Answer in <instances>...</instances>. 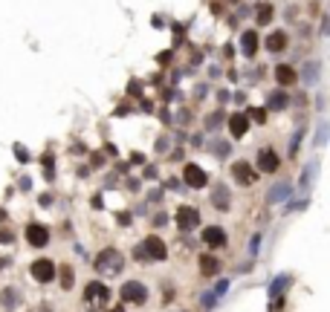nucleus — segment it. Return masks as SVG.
<instances>
[{
	"mask_svg": "<svg viewBox=\"0 0 330 312\" xmlns=\"http://www.w3.org/2000/svg\"><path fill=\"white\" fill-rule=\"evenodd\" d=\"M122 254H119L116 249H105V251H98V258H96V272L98 275H119L122 272Z\"/></svg>",
	"mask_w": 330,
	"mask_h": 312,
	"instance_id": "obj_1",
	"label": "nucleus"
},
{
	"mask_svg": "<svg viewBox=\"0 0 330 312\" xmlns=\"http://www.w3.org/2000/svg\"><path fill=\"white\" fill-rule=\"evenodd\" d=\"M119 295H122V301H128V303H145L148 289H145V283H139V280H128V283H122Z\"/></svg>",
	"mask_w": 330,
	"mask_h": 312,
	"instance_id": "obj_2",
	"label": "nucleus"
},
{
	"mask_svg": "<svg viewBox=\"0 0 330 312\" xmlns=\"http://www.w3.org/2000/svg\"><path fill=\"white\" fill-rule=\"evenodd\" d=\"M32 277H35L38 283H53V277H55V263L49 258H38L35 263H32Z\"/></svg>",
	"mask_w": 330,
	"mask_h": 312,
	"instance_id": "obj_3",
	"label": "nucleus"
},
{
	"mask_svg": "<svg viewBox=\"0 0 330 312\" xmlns=\"http://www.w3.org/2000/svg\"><path fill=\"white\" fill-rule=\"evenodd\" d=\"M183 182H186L188 188H206V185H209V177H206V171L200 168V165L191 162V165L183 168Z\"/></svg>",
	"mask_w": 330,
	"mask_h": 312,
	"instance_id": "obj_4",
	"label": "nucleus"
},
{
	"mask_svg": "<svg viewBox=\"0 0 330 312\" xmlns=\"http://www.w3.org/2000/svg\"><path fill=\"white\" fill-rule=\"evenodd\" d=\"M177 225L183 229V232L200 225V211H197L194 205H180V208H177Z\"/></svg>",
	"mask_w": 330,
	"mask_h": 312,
	"instance_id": "obj_5",
	"label": "nucleus"
},
{
	"mask_svg": "<svg viewBox=\"0 0 330 312\" xmlns=\"http://www.w3.org/2000/svg\"><path fill=\"white\" fill-rule=\"evenodd\" d=\"M142 249H145V254H148V260H151V263H160V260H165V254H168V249H165L162 237H145Z\"/></svg>",
	"mask_w": 330,
	"mask_h": 312,
	"instance_id": "obj_6",
	"label": "nucleus"
},
{
	"mask_svg": "<svg viewBox=\"0 0 330 312\" xmlns=\"http://www.w3.org/2000/svg\"><path fill=\"white\" fill-rule=\"evenodd\" d=\"M27 243L29 246H35V249H44L46 243H49V229L41 225V223L27 225Z\"/></svg>",
	"mask_w": 330,
	"mask_h": 312,
	"instance_id": "obj_7",
	"label": "nucleus"
},
{
	"mask_svg": "<svg viewBox=\"0 0 330 312\" xmlns=\"http://www.w3.org/2000/svg\"><path fill=\"white\" fill-rule=\"evenodd\" d=\"M278 165H281V159H278V153H275V151H269V148L258 151V168L264 171V174H275Z\"/></svg>",
	"mask_w": 330,
	"mask_h": 312,
	"instance_id": "obj_8",
	"label": "nucleus"
},
{
	"mask_svg": "<svg viewBox=\"0 0 330 312\" xmlns=\"http://www.w3.org/2000/svg\"><path fill=\"white\" fill-rule=\"evenodd\" d=\"M203 243L212 249H220V246H226V232L220 225H209V229H203Z\"/></svg>",
	"mask_w": 330,
	"mask_h": 312,
	"instance_id": "obj_9",
	"label": "nucleus"
},
{
	"mask_svg": "<svg viewBox=\"0 0 330 312\" xmlns=\"http://www.w3.org/2000/svg\"><path fill=\"white\" fill-rule=\"evenodd\" d=\"M84 298H87V301L107 303V298H110V289H107L105 283H98V280H93V283H87V289H84Z\"/></svg>",
	"mask_w": 330,
	"mask_h": 312,
	"instance_id": "obj_10",
	"label": "nucleus"
},
{
	"mask_svg": "<svg viewBox=\"0 0 330 312\" xmlns=\"http://www.w3.org/2000/svg\"><path fill=\"white\" fill-rule=\"evenodd\" d=\"M241 49H243L246 58H255V55H258V32H255V29H246L241 35Z\"/></svg>",
	"mask_w": 330,
	"mask_h": 312,
	"instance_id": "obj_11",
	"label": "nucleus"
},
{
	"mask_svg": "<svg viewBox=\"0 0 330 312\" xmlns=\"http://www.w3.org/2000/svg\"><path fill=\"white\" fill-rule=\"evenodd\" d=\"M232 177L238 179L241 185H252V182H255V177H258V174L252 171V165H249V162H238V165H235V168H232Z\"/></svg>",
	"mask_w": 330,
	"mask_h": 312,
	"instance_id": "obj_12",
	"label": "nucleus"
},
{
	"mask_svg": "<svg viewBox=\"0 0 330 312\" xmlns=\"http://www.w3.org/2000/svg\"><path fill=\"white\" fill-rule=\"evenodd\" d=\"M264 44H267V52L278 55V52H284V49H287V44H290V41H287V35L281 32V29H278V32H269Z\"/></svg>",
	"mask_w": 330,
	"mask_h": 312,
	"instance_id": "obj_13",
	"label": "nucleus"
},
{
	"mask_svg": "<svg viewBox=\"0 0 330 312\" xmlns=\"http://www.w3.org/2000/svg\"><path fill=\"white\" fill-rule=\"evenodd\" d=\"M246 130H249V119H246V113H235V116H229V133H232L235 139H241Z\"/></svg>",
	"mask_w": 330,
	"mask_h": 312,
	"instance_id": "obj_14",
	"label": "nucleus"
},
{
	"mask_svg": "<svg viewBox=\"0 0 330 312\" xmlns=\"http://www.w3.org/2000/svg\"><path fill=\"white\" fill-rule=\"evenodd\" d=\"M295 78H298V75H295L293 67H287V64H278V67H275V81L281 84V87H290V84H295Z\"/></svg>",
	"mask_w": 330,
	"mask_h": 312,
	"instance_id": "obj_15",
	"label": "nucleus"
},
{
	"mask_svg": "<svg viewBox=\"0 0 330 312\" xmlns=\"http://www.w3.org/2000/svg\"><path fill=\"white\" fill-rule=\"evenodd\" d=\"M200 272H203L206 277H214L220 272V260L214 258V254H203V258H200Z\"/></svg>",
	"mask_w": 330,
	"mask_h": 312,
	"instance_id": "obj_16",
	"label": "nucleus"
},
{
	"mask_svg": "<svg viewBox=\"0 0 330 312\" xmlns=\"http://www.w3.org/2000/svg\"><path fill=\"white\" fill-rule=\"evenodd\" d=\"M212 205H217L220 211H226V208H229V191H226L223 185H217V188H214V194H212Z\"/></svg>",
	"mask_w": 330,
	"mask_h": 312,
	"instance_id": "obj_17",
	"label": "nucleus"
},
{
	"mask_svg": "<svg viewBox=\"0 0 330 312\" xmlns=\"http://www.w3.org/2000/svg\"><path fill=\"white\" fill-rule=\"evenodd\" d=\"M290 104V96H287L284 90H275L272 96H269V110H284Z\"/></svg>",
	"mask_w": 330,
	"mask_h": 312,
	"instance_id": "obj_18",
	"label": "nucleus"
},
{
	"mask_svg": "<svg viewBox=\"0 0 330 312\" xmlns=\"http://www.w3.org/2000/svg\"><path fill=\"white\" fill-rule=\"evenodd\" d=\"M275 9H272V3H261V9L255 12V20H258V26H267L269 20H272Z\"/></svg>",
	"mask_w": 330,
	"mask_h": 312,
	"instance_id": "obj_19",
	"label": "nucleus"
},
{
	"mask_svg": "<svg viewBox=\"0 0 330 312\" xmlns=\"http://www.w3.org/2000/svg\"><path fill=\"white\" fill-rule=\"evenodd\" d=\"M290 280H293L290 275H278L275 280H272V286H269V295H272V298H278V295H281L287 286H290Z\"/></svg>",
	"mask_w": 330,
	"mask_h": 312,
	"instance_id": "obj_20",
	"label": "nucleus"
},
{
	"mask_svg": "<svg viewBox=\"0 0 330 312\" xmlns=\"http://www.w3.org/2000/svg\"><path fill=\"white\" fill-rule=\"evenodd\" d=\"M287 196H290V185H287V182H278L267 200H269V203H281V200H287Z\"/></svg>",
	"mask_w": 330,
	"mask_h": 312,
	"instance_id": "obj_21",
	"label": "nucleus"
},
{
	"mask_svg": "<svg viewBox=\"0 0 330 312\" xmlns=\"http://www.w3.org/2000/svg\"><path fill=\"white\" fill-rule=\"evenodd\" d=\"M316 78H319V61H310L304 67V81L307 84H316Z\"/></svg>",
	"mask_w": 330,
	"mask_h": 312,
	"instance_id": "obj_22",
	"label": "nucleus"
},
{
	"mask_svg": "<svg viewBox=\"0 0 330 312\" xmlns=\"http://www.w3.org/2000/svg\"><path fill=\"white\" fill-rule=\"evenodd\" d=\"M55 275L61 277V289H72V269L70 266H61V272L55 269Z\"/></svg>",
	"mask_w": 330,
	"mask_h": 312,
	"instance_id": "obj_23",
	"label": "nucleus"
},
{
	"mask_svg": "<svg viewBox=\"0 0 330 312\" xmlns=\"http://www.w3.org/2000/svg\"><path fill=\"white\" fill-rule=\"evenodd\" d=\"M246 119H252V122L264 125V122H267V107H249V110H246Z\"/></svg>",
	"mask_w": 330,
	"mask_h": 312,
	"instance_id": "obj_24",
	"label": "nucleus"
},
{
	"mask_svg": "<svg viewBox=\"0 0 330 312\" xmlns=\"http://www.w3.org/2000/svg\"><path fill=\"white\" fill-rule=\"evenodd\" d=\"M0 301H3V306H15L18 303V292L15 289H3L0 292Z\"/></svg>",
	"mask_w": 330,
	"mask_h": 312,
	"instance_id": "obj_25",
	"label": "nucleus"
},
{
	"mask_svg": "<svg viewBox=\"0 0 330 312\" xmlns=\"http://www.w3.org/2000/svg\"><path fill=\"white\" fill-rule=\"evenodd\" d=\"M324 139H327V125L321 122V127H319V136H316V145H324Z\"/></svg>",
	"mask_w": 330,
	"mask_h": 312,
	"instance_id": "obj_26",
	"label": "nucleus"
},
{
	"mask_svg": "<svg viewBox=\"0 0 330 312\" xmlns=\"http://www.w3.org/2000/svg\"><path fill=\"white\" fill-rule=\"evenodd\" d=\"M214 301H217V295H214V292L203 295V306H206V309H212V306H214Z\"/></svg>",
	"mask_w": 330,
	"mask_h": 312,
	"instance_id": "obj_27",
	"label": "nucleus"
},
{
	"mask_svg": "<svg viewBox=\"0 0 330 312\" xmlns=\"http://www.w3.org/2000/svg\"><path fill=\"white\" fill-rule=\"evenodd\" d=\"M134 258L139 260V263H145V260H148V254H145V249H142V246H136V249H134Z\"/></svg>",
	"mask_w": 330,
	"mask_h": 312,
	"instance_id": "obj_28",
	"label": "nucleus"
},
{
	"mask_svg": "<svg viewBox=\"0 0 330 312\" xmlns=\"http://www.w3.org/2000/svg\"><path fill=\"white\" fill-rule=\"evenodd\" d=\"M298 142H301V130H298V133L293 136V145H290V153H295V151H298Z\"/></svg>",
	"mask_w": 330,
	"mask_h": 312,
	"instance_id": "obj_29",
	"label": "nucleus"
},
{
	"mask_svg": "<svg viewBox=\"0 0 330 312\" xmlns=\"http://www.w3.org/2000/svg\"><path fill=\"white\" fill-rule=\"evenodd\" d=\"M15 156H18L20 162H27V159H29V153L23 151V148H20V145H18V148H15Z\"/></svg>",
	"mask_w": 330,
	"mask_h": 312,
	"instance_id": "obj_30",
	"label": "nucleus"
},
{
	"mask_svg": "<svg viewBox=\"0 0 330 312\" xmlns=\"http://www.w3.org/2000/svg\"><path fill=\"white\" fill-rule=\"evenodd\" d=\"M229 153V145L226 142H217V156H226Z\"/></svg>",
	"mask_w": 330,
	"mask_h": 312,
	"instance_id": "obj_31",
	"label": "nucleus"
},
{
	"mask_svg": "<svg viewBox=\"0 0 330 312\" xmlns=\"http://www.w3.org/2000/svg\"><path fill=\"white\" fill-rule=\"evenodd\" d=\"M226 289H229V280H220V283H217V292H214V295H223Z\"/></svg>",
	"mask_w": 330,
	"mask_h": 312,
	"instance_id": "obj_32",
	"label": "nucleus"
},
{
	"mask_svg": "<svg viewBox=\"0 0 330 312\" xmlns=\"http://www.w3.org/2000/svg\"><path fill=\"white\" fill-rule=\"evenodd\" d=\"M119 225H131V214H128V211L125 214H119Z\"/></svg>",
	"mask_w": 330,
	"mask_h": 312,
	"instance_id": "obj_33",
	"label": "nucleus"
},
{
	"mask_svg": "<svg viewBox=\"0 0 330 312\" xmlns=\"http://www.w3.org/2000/svg\"><path fill=\"white\" fill-rule=\"evenodd\" d=\"M281 306H284V301H278V298H275V301H272V306H269V312H278Z\"/></svg>",
	"mask_w": 330,
	"mask_h": 312,
	"instance_id": "obj_34",
	"label": "nucleus"
},
{
	"mask_svg": "<svg viewBox=\"0 0 330 312\" xmlns=\"http://www.w3.org/2000/svg\"><path fill=\"white\" fill-rule=\"evenodd\" d=\"M0 243H12V234L9 232H0Z\"/></svg>",
	"mask_w": 330,
	"mask_h": 312,
	"instance_id": "obj_35",
	"label": "nucleus"
},
{
	"mask_svg": "<svg viewBox=\"0 0 330 312\" xmlns=\"http://www.w3.org/2000/svg\"><path fill=\"white\" fill-rule=\"evenodd\" d=\"M110 312H125V309H122V306H116V309H110Z\"/></svg>",
	"mask_w": 330,
	"mask_h": 312,
	"instance_id": "obj_36",
	"label": "nucleus"
},
{
	"mask_svg": "<svg viewBox=\"0 0 330 312\" xmlns=\"http://www.w3.org/2000/svg\"><path fill=\"white\" fill-rule=\"evenodd\" d=\"M0 269H3V258H0Z\"/></svg>",
	"mask_w": 330,
	"mask_h": 312,
	"instance_id": "obj_37",
	"label": "nucleus"
}]
</instances>
